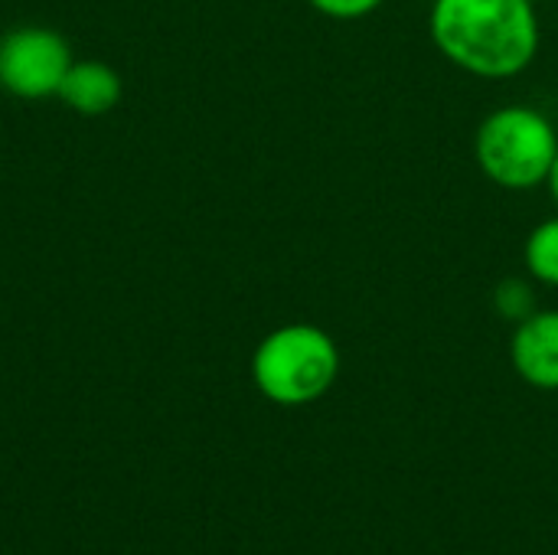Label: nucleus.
<instances>
[{
	"label": "nucleus",
	"instance_id": "f257e3e1",
	"mask_svg": "<svg viewBox=\"0 0 558 555\" xmlns=\"http://www.w3.org/2000/svg\"><path fill=\"white\" fill-rule=\"evenodd\" d=\"M428 33L454 69L487 82L526 72L543 39L533 0H432Z\"/></svg>",
	"mask_w": 558,
	"mask_h": 555
},
{
	"label": "nucleus",
	"instance_id": "f03ea898",
	"mask_svg": "<svg viewBox=\"0 0 558 555\" xmlns=\"http://www.w3.org/2000/svg\"><path fill=\"white\" fill-rule=\"evenodd\" d=\"M340 376V347L317 324H281L252 353V379L258 393L284 409L324 399Z\"/></svg>",
	"mask_w": 558,
	"mask_h": 555
},
{
	"label": "nucleus",
	"instance_id": "7ed1b4c3",
	"mask_svg": "<svg viewBox=\"0 0 558 555\" xmlns=\"http://www.w3.org/2000/svg\"><path fill=\"white\" fill-rule=\"evenodd\" d=\"M556 154V124L533 105L494 108L474 131V160L481 173L510 193L546 186Z\"/></svg>",
	"mask_w": 558,
	"mask_h": 555
},
{
	"label": "nucleus",
	"instance_id": "20e7f679",
	"mask_svg": "<svg viewBox=\"0 0 558 555\" xmlns=\"http://www.w3.org/2000/svg\"><path fill=\"white\" fill-rule=\"evenodd\" d=\"M72 62L69 43L46 26H20L0 39V85L16 98L56 95Z\"/></svg>",
	"mask_w": 558,
	"mask_h": 555
},
{
	"label": "nucleus",
	"instance_id": "39448f33",
	"mask_svg": "<svg viewBox=\"0 0 558 555\" xmlns=\"http://www.w3.org/2000/svg\"><path fill=\"white\" fill-rule=\"evenodd\" d=\"M510 363L526 386L558 393V311L539 307L513 327Z\"/></svg>",
	"mask_w": 558,
	"mask_h": 555
},
{
	"label": "nucleus",
	"instance_id": "423d86ee",
	"mask_svg": "<svg viewBox=\"0 0 558 555\" xmlns=\"http://www.w3.org/2000/svg\"><path fill=\"white\" fill-rule=\"evenodd\" d=\"M56 95L78 114H108L121 101V75L105 62L82 59L69 65Z\"/></svg>",
	"mask_w": 558,
	"mask_h": 555
},
{
	"label": "nucleus",
	"instance_id": "0eeeda50",
	"mask_svg": "<svg viewBox=\"0 0 558 555\" xmlns=\"http://www.w3.org/2000/svg\"><path fill=\"white\" fill-rule=\"evenodd\" d=\"M523 265L526 275L543 285L558 288V216L543 219L523 242Z\"/></svg>",
	"mask_w": 558,
	"mask_h": 555
},
{
	"label": "nucleus",
	"instance_id": "6e6552de",
	"mask_svg": "<svg viewBox=\"0 0 558 555\" xmlns=\"http://www.w3.org/2000/svg\"><path fill=\"white\" fill-rule=\"evenodd\" d=\"M494 311L500 321L507 324H520L526 321L530 314L539 311V301H536V281L533 278H504L497 288H494Z\"/></svg>",
	"mask_w": 558,
	"mask_h": 555
},
{
	"label": "nucleus",
	"instance_id": "1a4fd4ad",
	"mask_svg": "<svg viewBox=\"0 0 558 555\" xmlns=\"http://www.w3.org/2000/svg\"><path fill=\"white\" fill-rule=\"evenodd\" d=\"M307 3L330 20H363L376 13L386 0H307Z\"/></svg>",
	"mask_w": 558,
	"mask_h": 555
},
{
	"label": "nucleus",
	"instance_id": "9d476101",
	"mask_svg": "<svg viewBox=\"0 0 558 555\" xmlns=\"http://www.w3.org/2000/svg\"><path fill=\"white\" fill-rule=\"evenodd\" d=\"M546 186H549V193H553V203L558 206V154H556V160H553V170H549V180H546Z\"/></svg>",
	"mask_w": 558,
	"mask_h": 555
},
{
	"label": "nucleus",
	"instance_id": "9b49d317",
	"mask_svg": "<svg viewBox=\"0 0 558 555\" xmlns=\"http://www.w3.org/2000/svg\"><path fill=\"white\" fill-rule=\"evenodd\" d=\"M533 3H536V0H533Z\"/></svg>",
	"mask_w": 558,
	"mask_h": 555
}]
</instances>
